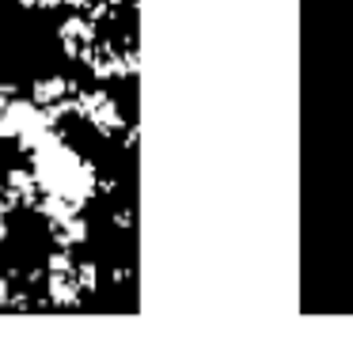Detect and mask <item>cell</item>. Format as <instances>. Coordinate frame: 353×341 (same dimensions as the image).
<instances>
[{"instance_id": "6da1fadb", "label": "cell", "mask_w": 353, "mask_h": 341, "mask_svg": "<svg viewBox=\"0 0 353 341\" xmlns=\"http://www.w3.org/2000/svg\"><path fill=\"white\" fill-rule=\"evenodd\" d=\"M31 171L39 178L42 194L50 197H61L72 205H84L88 197H95V167L77 148L65 144L61 129L31 152Z\"/></svg>"}, {"instance_id": "7a4b0ae2", "label": "cell", "mask_w": 353, "mask_h": 341, "mask_svg": "<svg viewBox=\"0 0 353 341\" xmlns=\"http://www.w3.org/2000/svg\"><path fill=\"white\" fill-rule=\"evenodd\" d=\"M57 34H61V45H65L69 57H84L88 45L95 42V19H88L84 12H77V15H69V19L61 23Z\"/></svg>"}, {"instance_id": "3957f363", "label": "cell", "mask_w": 353, "mask_h": 341, "mask_svg": "<svg viewBox=\"0 0 353 341\" xmlns=\"http://www.w3.org/2000/svg\"><path fill=\"white\" fill-rule=\"evenodd\" d=\"M50 235H54V247H69L77 250L80 242L88 239V224L80 212H69V216H54L50 220Z\"/></svg>"}, {"instance_id": "277c9868", "label": "cell", "mask_w": 353, "mask_h": 341, "mask_svg": "<svg viewBox=\"0 0 353 341\" xmlns=\"http://www.w3.org/2000/svg\"><path fill=\"white\" fill-rule=\"evenodd\" d=\"M16 95H19V91H16V83H0V110H4V106H8Z\"/></svg>"}, {"instance_id": "5b68a950", "label": "cell", "mask_w": 353, "mask_h": 341, "mask_svg": "<svg viewBox=\"0 0 353 341\" xmlns=\"http://www.w3.org/2000/svg\"><path fill=\"white\" fill-rule=\"evenodd\" d=\"M0 197H4V182H0Z\"/></svg>"}]
</instances>
